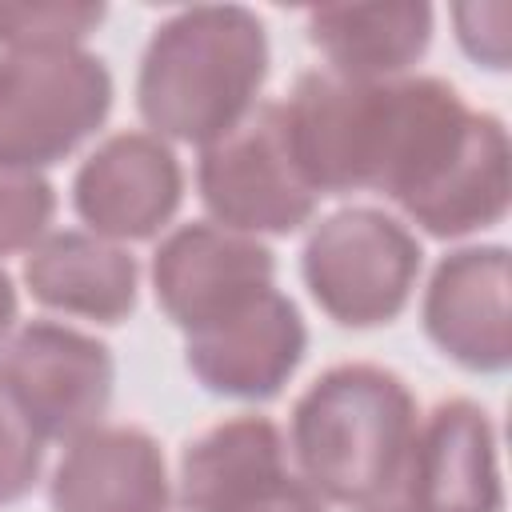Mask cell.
Masks as SVG:
<instances>
[{"instance_id": "ac0fdd59", "label": "cell", "mask_w": 512, "mask_h": 512, "mask_svg": "<svg viewBox=\"0 0 512 512\" xmlns=\"http://www.w3.org/2000/svg\"><path fill=\"white\" fill-rule=\"evenodd\" d=\"M56 216V188L48 176L0 164V256L32 252Z\"/></svg>"}, {"instance_id": "44dd1931", "label": "cell", "mask_w": 512, "mask_h": 512, "mask_svg": "<svg viewBox=\"0 0 512 512\" xmlns=\"http://www.w3.org/2000/svg\"><path fill=\"white\" fill-rule=\"evenodd\" d=\"M16 312H20L16 284H12V276L0 268V344L8 340V332H12V324H16Z\"/></svg>"}, {"instance_id": "3957f363", "label": "cell", "mask_w": 512, "mask_h": 512, "mask_svg": "<svg viewBox=\"0 0 512 512\" xmlns=\"http://www.w3.org/2000/svg\"><path fill=\"white\" fill-rule=\"evenodd\" d=\"M416 420L400 372L368 360L332 364L292 404L288 456L320 500L372 508L400 488Z\"/></svg>"}, {"instance_id": "277c9868", "label": "cell", "mask_w": 512, "mask_h": 512, "mask_svg": "<svg viewBox=\"0 0 512 512\" xmlns=\"http://www.w3.org/2000/svg\"><path fill=\"white\" fill-rule=\"evenodd\" d=\"M424 252L404 220L352 204L312 224L300 248V280L316 308L340 328L392 324L416 288Z\"/></svg>"}, {"instance_id": "6da1fadb", "label": "cell", "mask_w": 512, "mask_h": 512, "mask_svg": "<svg viewBox=\"0 0 512 512\" xmlns=\"http://www.w3.org/2000/svg\"><path fill=\"white\" fill-rule=\"evenodd\" d=\"M484 112L440 76L348 80L304 72L288 100V140L316 196L376 192L412 216L460 160Z\"/></svg>"}, {"instance_id": "9c48e42d", "label": "cell", "mask_w": 512, "mask_h": 512, "mask_svg": "<svg viewBox=\"0 0 512 512\" xmlns=\"http://www.w3.org/2000/svg\"><path fill=\"white\" fill-rule=\"evenodd\" d=\"M268 288H276V252L212 220L180 224L152 252L156 308L184 336L240 312Z\"/></svg>"}, {"instance_id": "7a4b0ae2", "label": "cell", "mask_w": 512, "mask_h": 512, "mask_svg": "<svg viewBox=\"0 0 512 512\" xmlns=\"http://www.w3.org/2000/svg\"><path fill=\"white\" fill-rule=\"evenodd\" d=\"M268 68V28L252 8L192 4L152 28L136 68V112L152 136L208 148L256 108Z\"/></svg>"}, {"instance_id": "ffe728a7", "label": "cell", "mask_w": 512, "mask_h": 512, "mask_svg": "<svg viewBox=\"0 0 512 512\" xmlns=\"http://www.w3.org/2000/svg\"><path fill=\"white\" fill-rule=\"evenodd\" d=\"M452 24H456V44L460 52L484 68V72H508V24H512V4L504 0H488V4H456L452 8Z\"/></svg>"}, {"instance_id": "ba28073f", "label": "cell", "mask_w": 512, "mask_h": 512, "mask_svg": "<svg viewBox=\"0 0 512 512\" xmlns=\"http://www.w3.org/2000/svg\"><path fill=\"white\" fill-rule=\"evenodd\" d=\"M176 484L184 512H324V500L288 464L284 428L256 412L192 436Z\"/></svg>"}, {"instance_id": "30bf717a", "label": "cell", "mask_w": 512, "mask_h": 512, "mask_svg": "<svg viewBox=\"0 0 512 512\" xmlns=\"http://www.w3.org/2000/svg\"><path fill=\"white\" fill-rule=\"evenodd\" d=\"M308 356V324L296 300L268 288L240 312L184 336V368L208 396L264 404L284 392Z\"/></svg>"}, {"instance_id": "9a60e30c", "label": "cell", "mask_w": 512, "mask_h": 512, "mask_svg": "<svg viewBox=\"0 0 512 512\" xmlns=\"http://www.w3.org/2000/svg\"><path fill=\"white\" fill-rule=\"evenodd\" d=\"M24 288L48 312L112 328L136 312L140 264L128 248L104 236L64 228L24 256Z\"/></svg>"}, {"instance_id": "e0dca14e", "label": "cell", "mask_w": 512, "mask_h": 512, "mask_svg": "<svg viewBox=\"0 0 512 512\" xmlns=\"http://www.w3.org/2000/svg\"><path fill=\"white\" fill-rule=\"evenodd\" d=\"M108 8L92 0H24L0 4V52H56L80 48Z\"/></svg>"}, {"instance_id": "5b68a950", "label": "cell", "mask_w": 512, "mask_h": 512, "mask_svg": "<svg viewBox=\"0 0 512 512\" xmlns=\"http://www.w3.org/2000/svg\"><path fill=\"white\" fill-rule=\"evenodd\" d=\"M116 80L88 48L0 52V164L48 168L96 136Z\"/></svg>"}, {"instance_id": "5bb4252c", "label": "cell", "mask_w": 512, "mask_h": 512, "mask_svg": "<svg viewBox=\"0 0 512 512\" xmlns=\"http://www.w3.org/2000/svg\"><path fill=\"white\" fill-rule=\"evenodd\" d=\"M168 504L160 440L136 424H96L68 440L48 480L52 512H168Z\"/></svg>"}, {"instance_id": "7402d4cb", "label": "cell", "mask_w": 512, "mask_h": 512, "mask_svg": "<svg viewBox=\"0 0 512 512\" xmlns=\"http://www.w3.org/2000/svg\"><path fill=\"white\" fill-rule=\"evenodd\" d=\"M364 512H408L404 504H372V508H364Z\"/></svg>"}, {"instance_id": "52a82bcc", "label": "cell", "mask_w": 512, "mask_h": 512, "mask_svg": "<svg viewBox=\"0 0 512 512\" xmlns=\"http://www.w3.org/2000/svg\"><path fill=\"white\" fill-rule=\"evenodd\" d=\"M0 384L44 444H68L104 424L116 396L112 348L72 324L28 320L0 344Z\"/></svg>"}, {"instance_id": "2e32d148", "label": "cell", "mask_w": 512, "mask_h": 512, "mask_svg": "<svg viewBox=\"0 0 512 512\" xmlns=\"http://www.w3.org/2000/svg\"><path fill=\"white\" fill-rule=\"evenodd\" d=\"M308 44L328 72L348 80H396L432 44L436 8L424 0L396 4H324L308 12Z\"/></svg>"}, {"instance_id": "d6986e66", "label": "cell", "mask_w": 512, "mask_h": 512, "mask_svg": "<svg viewBox=\"0 0 512 512\" xmlns=\"http://www.w3.org/2000/svg\"><path fill=\"white\" fill-rule=\"evenodd\" d=\"M44 468V440L24 416V408L12 400V392L0 384V508L20 504L32 496Z\"/></svg>"}, {"instance_id": "7c38bea8", "label": "cell", "mask_w": 512, "mask_h": 512, "mask_svg": "<svg viewBox=\"0 0 512 512\" xmlns=\"http://www.w3.org/2000/svg\"><path fill=\"white\" fill-rule=\"evenodd\" d=\"M184 168L152 132H112L72 176V208L92 236L112 244L152 240L180 212Z\"/></svg>"}, {"instance_id": "8fae6325", "label": "cell", "mask_w": 512, "mask_h": 512, "mask_svg": "<svg viewBox=\"0 0 512 512\" xmlns=\"http://www.w3.org/2000/svg\"><path fill=\"white\" fill-rule=\"evenodd\" d=\"M396 492L408 512H504L492 412L468 396L432 404L416 420Z\"/></svg>"}, {"instance_id": "4fadbf2b", "label": "cell", "mask_w": 512, "mask_h": 512, "mask_svg": "<svg viewBox=\"0 0 512 512\" xmlns=\"http://www.w3.org/2000/svg\"><path fill=\"white\" fill-rule=\"evenodd\" d=\"M424 336L464 372L500 376L512 364L508 320V248L468 244L448 252L420 300Z\"/></svg>"}, {"instance_id": "8992f818", "label": "cell", "mask_w": 512, "mask_h": 512, "mask_svg": "<svg viewBox=\"0 0 512 512\" xmlns=\"http://www.w3.org/2000/svg\"><path fill=\"white\" fill-rule=\"evenodd\" d=\"M196 192L212 224L244 236H292L316 216V188L304 180L284 100L256 104L232 132L200 148Z\"/></svg>"}]
</instances>
